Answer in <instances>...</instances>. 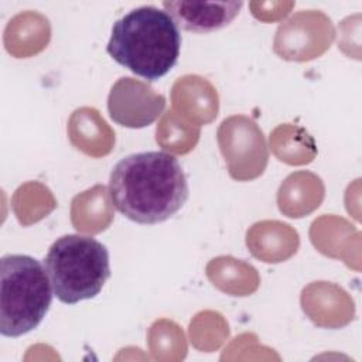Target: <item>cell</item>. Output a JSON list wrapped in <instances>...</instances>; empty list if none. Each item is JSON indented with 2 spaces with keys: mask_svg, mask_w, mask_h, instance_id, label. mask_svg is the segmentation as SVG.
<instances>
[{
  "mask_svg": "<svg viewBox=\"0 0 362 362\" xmlns=\"http://www.w3.org/2000/svg\"><path fill=\"white\" fill-rule=\"evenodd\" d=\"M54 290L44 264L28 255H6L0 262V332L17 338L40 325Z\"/></svg>",
  "mask_w": 362,
  "mask_h": 362,
  "instance_id": "3957f363",
  "label": "cell"
},
{
  "mask_svg": "<svg viewBox=\"0 0 362 362\" xmlns=\"http://www.w3.org/2000/svg\"><path fill=\"white\" fill-rule=\"evenodd\" d=\"M44 267L54 296L65 304L96 297L110 277L109 252L85 235H64L48 249Z\"/></svg>",
  "mask_w": 362,
  "mask_h": 362,
  "instance_id": "277c9868",
  "label": "cell"
},
{
  "mask_svg": "<svg viewBox=\"0 0 362 362\" xmlns=\"http://www.w3.org/2000/svg\"><path fill=\"white\" fill-rule=\"evenodd\" d=\"M242 6V1H163L164 10L174 18L178 28L201 34H208L230 24Z\"/></svg>",
  "mask_w": 362,
  "mask_h": 362,
  "instance_id": "5b68a950",
  "label": "cell"
},
{
  "mask_svg": "<svg viewBox=\"0 0 362 362\" xmlns=\"http://www.w3.org/2000/svg\"><path fill=\"white\" fill-rule=\"evenodd\" d=\"M180 161L165 151H141L119 160L109 178L113 206L127 219L154 225L175 215L188 198Z\"/></svg>",
  "mask_w": 362,
  "mask_h": 362,
  "instance_id": "6da1fadb",
  "label": "cell"
},
{
  "mask_svg": "<svg viewBox=\"0 0 362 362\" xmlns=\"http://www.w3.org/2000/svg\"><path fill=\"white\" fill-rule=\"evenodd\" d=\"M181 33L163 8L141 6L113 23L106 47L119 65L154 82L167 75L178 61Z\"/></svg>",
  "mask_w": 362,
  "mask_h": 362,
  "instance_id": "7a4b0ae2",
  "label": "cell"
}]
</instances>
